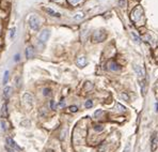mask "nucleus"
<instances>
[{
  "instance_id": "obj_1",
  "label": "nucleus",
  "mask_w": 158,
  "mask_h": 152,
  "mask_svg": "<svg viewBox=\"0 0 158 152\" xmlns=\"http://www.w3.org/2000/svg\"><path fill=\"white\" fill-rule=\"evenodd\" d=\"M29 24H30V27L33 29V30H37L38 27H40V21L36 16H31L29 18Z\"/></svg>"
},
{
  "instance_id": "obj_2",
  "label": "nucleus",
  "mask_w": 158,
  "mask_h": 152,
  "mask_svg": "<svg viewBox=\"0 0 158 152\" xmlns=\"http://www.w3.org/2000/svg\"><path fill=\"white\" fill-rule=\"evenodd\" d=\"M50 35V31L48 30V29H45V30H43L40 33V35H38V40H40L41 43H46L48 38H49Z\"/></svg>"
},
{
  "instance_id": "obj_3",
  "label": "nucleus",
  "mask_w": 158,
  "mask_h": 152,
  "mask_svg": "<svg viewBox=\"0 0 158 152\" xmlns=\"http://www.w3.org/2000/svg\"><path fill=\"white\" fill-rule=\"evenodd\" d=\"M151 144H152V146H151V149L154 152L156 150V148L158 146V137H157V133H154L152 138H151Z\"/></svg>"
},
{
  "instance_id": "obj_4",
  "label": "nucleus",
  "mask_w": 158,
  "mask_h": 152,
  "mask_svg": "<svg viewBox=\"0 0 158 152\" xmlns=\"http://www.w3.org/2000/svg\"><path fill=\"white\" fill-rule=\"evenodd\" d=\"M6 143L9 144V146H10V147L14 148V149H18V150H21L20 148H19V147L17 146V145H16V143H15V141L12 139V138H10V137H8V138H6Z\"/></svg>"
},
{
  "instance_id": "obj_5",
  "label": "nucleus",
  "mask_w": 158,
  "mask_h": 152,
  "mask_svg": "<svg viewBox=\"0 0 158 152\" xmlns=\"http://www.w3.org/2000/svg\"><path fill=\"white\" fill-rule=\"evenodd\" d=\"M77 64H78L79 66H85L87 64V59L85 57H79L78 60H77Z\"/></svg>"
},
{
  "instance_id": "obj_6",
  "label": "nucleus",
  "mask_w": 158,
  "mask_h": 152,
  "mask_svg": "<svg viewBox=\"0 0 158 152\" xmlns=\"http://www.w3.org/2000/svg\"><path fill=\"white\" fill-rule=\"evenodd\" d=\"M6 107H8V106H6V104L4 103V104L2 105V108H1V116L3 118H6L8 117V109H6Z\"/></svg>"
},
{
  "instance_id": "obj_7",
  "label": "nucleus",
  "mask_w": 158,
  "mask_h": 152,
  "mask_svg": "<svg viewBox=\"0 0 158 152\" xmlns=\"http://www.w3.org/2000/svg\"><path fill=\"white\" fill-rule=\"evenodd\" d=\"M24 100H25V102L29 103V104H32L33 98H32L31 94H29V93H26V94H24Z\"/></svg>"
},
{
  "instance_id": "obj_8",
  "label": "nucleus",
  "mask_w": 158,
  "mask_h": 152,
  "mask_svg": "<svg viewBox=\"0 0 158 152\" xmlns=\"http://www.w3.org/2000/svg\"><path fill=\"white\" fill-rule=\"evenodd\" d=\"M11 87H5L4 88V92H3V96L4 99H9V96L11 95Z\"/></svg>"
},
{
  "instance_id": "obj_9",
  "label": "nucleus",
  "mask_w": 158,
  "mask_h": 152,
  "mask_svg": "<svg viewBox=\"0 0 158 152\" xmlns=\"http://www.w3.org/2000/svg\"><path fill=\"white\" fill-rule=\"evenodd\" d=\"M46 12L47 13H49V14L51 16H56V17H60V13H58L56 11H53V10H51L49 8H46Z\"/></svg>"
},
{
  "instance_id": "obj_10",
  "label": "nucleus",
  "mask_w": 158,
  "mask_h": 152,
  "mask_svg": "<svg viewBox=\"0 0 158 152\" xmlns=\"http://www.w3.org/2000/svg\"><path fill=\"white\" fill-rule=\"evenodd\" d=\"M33 49H32V47H28L27 49H26V56L27 58H32L33 57Z\"/></svg>"
},
{
  "instance_id": "obj_11",
  "label": "nucleus",
  "mask_w": 158,
  "mask_h": 152,
  "mask_svg": "<svg viewBox=\"0 0 158 152\" xmlns=\"http://www.w3.org/2000/svg\"><path fill=\"white\" fill-rule=\"evenodd\" d=\"M9 80V71H5L4 75H3V85H6Z\"/></svg>"
},
{
  "instance_id": "obj_12",
  "label": "nucleus",
  "mask_w": 158,
  "mask_h": 152,
  "mask_svg": "<svg viewBox=\"0 0 158 152\" xmlns=\"http://www.w3.org/2000/svg\"><path fill=\"white\" fill-rule=\"evenodd\" d=\"M135 70H136V72L139 74L140 76H144V73H143V71H142V69H141L140 66H138V65H135Z\"/></svg>"
},
{
  "instance_id": "obj_13",
  "label": "nucleus",
  "mask_w": 158,
  "mask_h": 152,
  "mask_svg": "<svg viewBox=\"0 0 158 152\" xmlns=\"http://www.w3.org/2000/svg\"><path fill=\"white\" fill-rule=\"evenodd\" d=\"M109 70H111V71H115V70H119V66H118V64H117V63H114V62H111V63H110V67H109Z\"/></svg>"
},
{
  "instance_id": "obj_14",
  "label": "nucleus",
  "mask_w": 158,
  "mask_h": 152,
  "mask_svg": "<svg viewBox=\"0 0 158 152\" xmlns=\"http://www.w3.org/2000/svg\"><path fill=\"white\" fill-rule=\"evenodd\" d=\"M94 130L96 132H102L104 130V127H103L102 124H96V125H94Z\"/></svg>"
},
{
  "instance_id": "obj_15",
  "label": "nucleus",
  "mask_w": 158,
  "mask_h": 152,
  "mask_svg": "<svg viewBox=\"0 0 158 152\" xmlns=\"http://www.w3.org/2000/svg\"><path fill=\"white\" fill-rule=\"evenodd\" d=\"M85 106H86V108H90V107H92V106H93V102L91 101V100H89V101H87V102H86Z\"/></svg>"
},
{
  "instance_id": "obj_16",
  "label": "nucleus",
  "mask_w": 158,
  "mask_h": 152,
  "mask_svg": "<svg viewBox=\"0 0 158 152\" xmlns=\"http://www.w3.org/2000/svg\"><path fill=\"white\" fill-rule=\"evenodd\" d=\"M43 91H44V95H45V96H47V95L50 94V89H48V88H45Z\"/></svg>"
},
{
  "instance_id": "obj_17",
  "label": "nucleus",
  "mask_w": 158,
  "mask_h": 152,
  "mask_svg": "<svg viewBox=\"0 0 158 152\" xmlns=\"http://www.w3.org/2000/svg\"><path fill=\"white\" fill-rule=\"evenodd\" d=\"M70 110L72 111V112H76L77 110H78V107H77V106H70Z\"/></svg>"
},
{
  "instance_id": "obj_18",
  "label": "nucleus",
  "mask_w": 158,
  "mask_h": 152,
  "mask_svg": "<svg viewBox=\"0 0 158 152\" xmlns=\"http://www.w3.org/2000/svg\"><path fill=\"white\" fill-rule=\"evenodd\" d=\"M15 31H16V29H15V28H12V29H11V33H10V37H11V39L14 38V35H15Z\"/></svg>"
},
{
  "instance_id": "obj_19",
  "label": "nucleus",
  "mask_w": 158,
  "mask_h": 152,
  "mask_svg": "<svg viewBox=\"0 0 158 152\" xmlns=\"http://www.w3.org/2000/svg\"><path fill=\"white\" fill-rule=\"evenodd\" d=\"M130 151V144L128 143L126 145V147H125V149H124V152H129Z\"/></svg>"
},
{
  "instance_id": "obj_20",
  "label": "nucleus",
  "mask_w": 158,
  "mask_h": 152,
  "mask_svg": "<svg viewBox=\"0 0 158 152\" xmlns=\"http://www.w3.org/2000/svg\"><path fill=\"white\" fill-rule=\"evenodd\" d=\"M81 18H83V15L82 14H77L75 17H74V19H81Z\"/></svg>"
},
{
  "instance_id": "obj_21",
  "label": "nucleus",
  "mask_w": 158,
  "mask_h": 152,
  "mask_svg": "<svg viewBox=\"0 0 158 152\" xmlns=\"http://www.w3.org/2000/svg\"><path fill=\"white\" fill-rule=\"evenodd\" d=\"M49 105H50V108L51 109H54V101H50V103H49Z\"/></svg>"
},
{
  "instance_id": "obj_22",
  "label": "nucleus",
  "mask_w": 158,
  "mask_h": 152,
  "mask_svg": "<svg viewBox=\"0 0 158 152\" xmlns=\"http://www.w3.org/2000/svg\"><path fill=\"white\" fill-rule=\"evenodd\" d=\"M1 125H2V130L6 131V127H5V122L4 121H1Z\"/></svg>"
},
{
  "instance_id": "obj_23",
  "label": "nucleus",
  "mask_w": 158,
  "mask_h": 152,
  "mask_svg": "<svg viewBox=\"0 0 158 152\" xmlns=\"http://www.w3.org/2000/svg\"><path fill=\"white\" fill-rule=\"evenodd\" d=\"M59 106H60V107H64V106H65V102H64V101H61V102L59 103Z\"/></svg>"
},
{
  "instance_id": "obj_24",
  "label": "nucleus",
  "mask_w": 158,
  "mask_h": 152,
  "mask_svg": "<svg viewBox=\"0 0 158 152\" xmlns=\"http://www.w3.org/2000/svg\"><path fill=\"white\" fill-rule=\"evenodd\" d=\"M19 58H20V55L19 54H17V55H15V61H19Z\"/></svg>"
},
{
  "instance_id": "obj_25",
  "label": "nucleus",
  "mask_w": 158,
  "mask_h": 152,
  "mask_svg": "<svg viewBox=\"0 0 158 152\" xmlns=\"http://www.w3.org/2000/svg\"><path fill=\"white\" fill-rule=\"evenodd\" d=\"M121 96H122V98H123V99H125V100H128V96H127L126 94H122Z\"/></svg>"
},
{
  "instance_id": "obj_26",
  "label": "nucleus",
  "mask_w": 158,
  "mask_h": 152,
  "mask_svg": "<svg viewBox=\"0 0 158 152\" xmlns=\"http://www.w3.org/2000/svg\"><path fill=\"white\" fill-rule=\"evenodd\" d=\"M155 107H156L155 110H156V111H158V103H156V104H155Z\"/></svg>"
},
{
  "instance_id": "obj_27",
  "label": "nucleus",
  "mask_w": 158,
  "mask_h": 152,
  "mask_svg": "<svg viewBox=\"0 0 158 152\" xmlns=\"http://www.w3.org/2000/svg\"><path fill=\"white\" fill-rule=\"evenodd\" d=\"M124 2H125L124 0H120V4H121V5H123V3H124Z\"/></svg>"
}]
</instances>
